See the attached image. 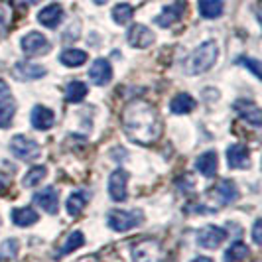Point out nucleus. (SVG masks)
Here are the masks:
<instances>
[{
	"label": "nucleus",
	"instance_id": "nucleus-17",
	"mask_svg": "<svg viewBox=\"0 0 262 262\" xmlns=\"http://www.w3.org/2000/svg\"><path fill=\"white\" fill-rule=\"evenodd\" d=\"M211 195L215 197L221 205H229L233 203L236 197H238V189H236L235 182H229V180H223L215 187H211Z\"/></svg>",
	"mask_w": 262,
	"mask_h": 262
},
{
	"label": "nucleus",
	"instance_id": "nucleus-35",
	"mask_svg": "<svg viewBox=\"0 0 262 262\" xmlns=\"http://www.w3.org/2000/svg\"><path fill=\"white\" fill-rule=\"evenodd\" d=\"M39 0H10V6L14 8H28L32 4H38Z\"/></svg>",
	"mask_w": 262,
	"mask_h": 262
},
{
	"label": "nucleus",
	"instance_id": "nucleus-32",
	"mask_svg": "<svg viewBox=\"0 0 262 262\" xmlns=\"http://www.w3.org/2000/svg\"><path fill=\"white\" fill-rule=\"evenodd\" d=\"M8 26H10V10H8L6 4L0 2V39L6 36Z\"/></svg>",
	"mask_w": 262,
	"mask_h": 262
},
{
	"label": "nucleus",
	"instance_id": "nucleus-13",
	"mask_svg": "<svg viewBox=\"0 0 262 262\" xmlns=\"http://www.w3.org/2000/svg\"><path fill=\"white\" fill-rule=\"evenodd\" d=\"M34 201L50 215H55L57 209H59V193H57L55 187H43L41 191H38L34 195Z\"/></svg>",
	"mask_w": 262,
	"mask_h": 262
},
{
	"label": "nucleus",
	"instance_id": "nucleus-4",
	"mask_svg": "<svg viewBox=\"0 0 262 262\" xmlns=\"http://www.w3.org/2000/svg\"><path fill=\"white\" fill-rule=\"evenodd\" d=\"M10 152L22 162H34L36 158H39L41 150L38 142H34L32 138H28L24 134H16L10 140Z\"/></svg>",
	"mask_w": 262,
	"mask_h": 262
},
{
	"label": "nucleus",
	"instance_id": "nucleus-2",
	"mask_svg": "<svg viewBox=\"0 0 262 262\" xmlns=\"http://www.w3.org/2000/svg\"><path fill=\"white\" fill-rule=\"evenodd\" d=\"M217 57H219V46L213 39H207L189 53L184 63V71L187 75H201L215 66Z\"/></svg>",
	"mask_w": 262,
	"mask_h": 262
},
{
	"label": "nucleus",
	"instance_id": "nucleus-29",
	"mask_svg": "<svg viewBox=\"0 0 262 262\" xmlns=\"http://www.w3.org/2000/svg\"><path fill=\"white\" fill-rule=\"evenodd\" d=\"M132 16H134V8H132L130 4H126V2H120V4H117L113 8V20L117 24H120V26L128 24L132 20Z\"/></svg>",
	"mask_w": 262,
	"mask_h": 262
},
{
	"label": "nucleus",
	"instance_id": "nucleus-7",
	"mask_svg": "<svg viewBox=\"0 0 262 262\" xmlns=\"http://www.w3.org/2000/svg\"><path fill=\"white\" fill-rule=\"evenodd\" d=\"M108 195L113 201H126L128 195V173L124 170H115L108 178Z\"/></svg>",
	"mask_w": 262,
	"mask_h": 262
},
{
	"label": "nucleus",
	"instance_id": "nucleus-38",
	"mask_svg": "<svg viewBox=\"0 0 262 262\" xmlns=\"http://www.w3.org/2000/svg\"><path fill=\"white\" fill-rule=\"evenodd\" d=\"M191 262H213L211 258H207V256H199V258H193Z\"/></svg>",
	"mask_w": 262,
	"mask_h": 262
},
{
	"label": "nucleus",
	"instance_id": "nucleus-37",
	"mask_svg": "<svg viewBox=\"0 0 262 262\" xmlns=\"http://www.w3.org/2000/svg\"><path fill=\"white\" fill-rule=\"evenodd\" d=\"M6 95H8V85H6V81L0 79V97H6Z\"/></svg>",
	"mask_w": 262,
	"mask_h": 262
},
{
	"label": "nucleus",
	"instance_id": "nucleus-12",
	"mask_svg": "<svg viewBox=\"0 0 262 262\" xmlns=\"http://www.w3.org/2000/svg\"><path fill=\"white\" fill-rule=\"evenodd\" d=\"M61 20H63V8H61V4H57V2L48 4L46 8H41L38 12V22L41 26L50 28V30L59 26Z\"/></svg>",
	"mask_w": 262,
	"mask_h": 262
},
{
	"label": "nucleus",
	"instance_id": "nucleus-22",
	"mask_svg": "<svg viewBox=\"0 0 262 262\" xmlns=\"http://www.w3.org/2000/svg\"><path fill=\"white\" fill-rule=\"evenodd\" d=\"M14 225L18 227H30V225H36L39 221V215L32 207H18L10 213Z\"/></svg>",
	"mask_w": 262,
	"mask_h": 262
},
{
	"label": "nucleus",
	"instance_id": "nucleus-15",
	"mask_svg": "<svg viewBox=\"0 0 262 262\" xmlns=\"http://www.w3.org/2000/svg\"><path fill=\"white\" fill-rule=\"evenodd\" d=\"M235 111L241 115V118H245L247 122H250L252 126H260L262 124V115L260 108L254 101H245V99H238L235 101Z\"/></svg>",
	"mask_w": 262,
	"mask_h": 262
},
{
	"label": "nucleus",
	"instance_id": "nucleus-21",
	"mask_svg": "<svg viewBox=\"0 0 262 262\" xmlns=\"http://www.w3.org/2000/svg\"><path fill=\"white\" fill-rule=\"evenodd\" d=\"M197 10L203 18H219L225 10L223 0H197Z\"/></svg>",
	"mask_w": 262,
	"mask_h": 262
},
{
	"label": "nucleus",
	"instance_id": "nucleus-20",
	"mask_svg": "<svg viewBox=\"0 0 262 262\" xmlns=\"http://www.w3.org/2000/svg\"><path fill=\"white\" fill-rule=\"evenodd\" d=\"M170 108L171 113H176V115H187V113H191L195 108V99L191 95H187V93H178L171 99Z\"/></svg>",
	"mask_w": 262,
	"mask_h": 262
},
{
	"label": "nucleus",
	"instance_id": "nucleus-9",
	"mask_svg": "<svg viewBox=\"0 0 262 262\" xmlns=\"http://www.w3.org/2000/svg\"><path fill=\"white\" fill-rule=\"evenodd\" d=\"M126 38H128V43H130L132 48L144 50V48H150V46L154 43L156 36H154V32H152L150 28H146L144 24H134V26H130V30H128Z\"/></svg>",
	"mask_w": 262,
	"mask_h": 262
},
{
	"label": "nucleus",
	"instance_id": "nucleus-5",
	"mask_svg": "<svg viewBox=\"0 0 262 262\" xmlns=\"http://www.w3.org/2000/svg\"><path fill=\"white\" fill-rule=\"evenodd\" d=\"M225 238H227V231H223L221 227H215V225H207V227H203V229L197 233V243H199V247L209 249V250L219 249L225 243Z\"/></svg>",
	"mask_w": 262,
	"mask_h": 262
},
{
	"label": "nucleus",
	"instance_id": "nucleus-6",
	"mask_svg": "<svg viewBox=\"0 0 262 262\" xmlns=\"http://www.w3.org/2000/svg\"><path fill=\"white\" fill-rule=\"evenodd\" d=\"M20 46H22V52L26 53V55H43V53H48L52 50L50 39L46 38L43 34H39V32H30V34H26L22 38Z\"/></svg>",
	"mask_w": 262,
	"mask_h": 262
},
{
	"label": "nucleus",
	"instance_id": "nucleus-3",
	"mask_svg": "<svg viewBox=\"0 0 262 262\" xmlns=\"http://www.w3.org/2000/svg\"><path fill=\"white\" fill-rule=\"evenodd\" d=\"M144 221V215L142 211H111L108 217H106V223L113 231L117 233H124V231H130L134 227Z\"/></svg>",
	"mask_w": 262,
	"mask_h": 262
},
{
	"label": "nucleus",
	"instance_id": "nucleus-34",
	"mask_svg": "<svg viewBox=\"0 0 262 262\" xmlns=\"http://www.w3.org/2000/svg\"><path fill=\"white\" fill-rule=\"evenodd\" d=\"M260 229H262V221L260 219H256V221H254V227H252V241H254L256 245H260L262 243Z\"/></svg>",
	"mask_w": 262,
	"mask_h": 262
},
{
	"label": "nucleus",
	"instance_id": "nucleus-31",
	"mask_svg": "<svg viewBox=\"0 0 262 262\" xmlns=\"http://www.w3.org/2000/svg\"><path fill=\"white\" fill-rule=\"evenodd\" d=\"M18 250H20V243L16 238H6L0 247V260H12L18 256Z\"/></svg>",
	"mask_w": 262,
	"mask_h": 262
},
{
	"label": "nucleus",
	"instance_id": "nucleus-8",
	"mask_svg": "<svg viewBox=\"0 0 262 262\" xmlns=\"http://www.w3.org/2000/svg\"><path fill=\"white\" fill-rule=\"evenodd\" d=\"M184 12H185V2L178 0V2H173V4H168L162 12L158 14L156 18H154V24L160 28H170L182 20Z\"/></svg>",
	"mask_w": 262,
	"mask_h": 262
},
{
	"label": "nucleus",
	"instance_id": "nucleus-25",
	"mask_svg": "<svg viewBox=\"0 0 262 262\" xmlns=\"http://www.w3.org/2000/svg\"><path fill=\"white\" fill-rule=\"evenodd\" d=\"M87 85L85 83H81V81H73V83H69L66 89V99L67 103H81L85 97H87Z\"/></svg>",
	"mask_w": 262,
	"mask_h": 262
},
{
	"label": "nucleus",
	"instance_id": "nucleus-14",
	"mask_svg": "<svg viewBox=\"0 0 262 262\" xmlns=\"http://www.w3.org/2000/svg\"><path fill=\"white\" fill-rule=\"evenodd\" d=\"M89 79L95 85H99V87L108 85L111 79H113V67H111V63L106 59H95L91 69H89Z\"/></svg>",
	"mask_w": 262,
	"mask_h": 262
},
{
	"label": "nucleus",
	"instance_id": "nucleus-11",
	"mask_svg": "<svg viewBox=\"0 0 262 262\" xmlns=\"http://www.w3.org/2000/svg\"><path fill=\"white\" fill-rule=\"evenodd\" d=\"M132 258L134 262H162V249L158 247V243L144 241L134 249Z\"/></svg>",
	"mask_w": 262,
	"mask_h": 262
},
{
	"label": "nucleus",
	"instance_id": "nucleus-19",
	"mask_svg": "<svg viewBox=\"0 0 262 262\" xmlns=\"http://www.w3.org/2000/svg\"><path fill=\"white\" fill-rule=\"evenodd\" d=\"M217 166H219V158H217V152H203L201 156L195 160V168L201 176L205 178H213L217 173Z\"/></svg>",
	"mask_w": 262,
	"mask_h": 262
},
{
	"label": "nucleus",
	"instance_id": "nucleus-24",
	"mask_svg": "<svg viewBox=\"0 0 262 262\" xmlns=\"http://www.w3.org/2000/svg\"><path fill=\"white\" fill-rule=\"evenodd\" d=\"M85 207H87V195H85L83 191H75V193L69 195V199H67V213H69L71 217L81 215Z\"/></svg>",
	"mask_w": 262,
	"mask_h": 262
},
{
	"label": "nucleus",
	"instance_id": "nucleus-30",
	"mask_svg": "<svg viewBox=\"0 0 262 262\" xmlns=\"http://www.w3.org/2000/svg\"><path fill=\"white\" fill-rule=\"evenodd\" d=\"M46 176H48V168H46V166H34V168H30V170L26 171L22 184H24V187H34V185L41 184V180H43Z\"/></svg>",
	"mask_w": 262,
	"mask_h": 262
},
{
	"label": "nucleus",
	"instance_id": "nucleus-26",
	"mask_svg": "<svg viewBox=\"0 0 262 262\" xmlns=\"http://www.w3.org/2000/svg\"><path fill=\"white\" fill-rule=\"evenodd\" d=\"M59 61L67 67H81L87 61V53L81 50H66L59 55Z\"/></svg>",
	"mask_w": 262,
	"mask_h": 262
},
{
	"label": "nucleus",
	"instance_id": "nucleus-16",
	"mask_svg": "<svg viewBox=\"0 0 262 262\" xmlns=\"http://www.w3.org/2000/svg\"><path fill=\"white\" fill-rule=\"evenodd\" d=\"M227 162L231 168L235 170H245L250 166V154H249V148L243 144H233L229 146L227 150Z\"/></svg>",
	"mask_w": 262,
	"mask_h": 262
},
{
	"label": "nucleus",
	"instance_id": "nucleus-1",
	"mask_svg": "<svg viewBox=\"0 0 262 262\" xmlns=\"http://www.w3.org/2000/svg\"><path fill=\"white\" fill-rule=\"evenodd\" d=\"M120 124L132 142L150 146L162 136V120L154 106L146 101H132L122 108Z\"/></svg>",
	"mask_w": 262,
	"mask_h": 262
},
{
	"label": "nucleus",
	"instance_id": "nucleus-18",
	"mask_svg": "<svg viewBox=\"0 0 262 262\" xmlns=\"http://www.w3.org/2000/svg\"><path fill=\"white\" fill-rule=\"evenodd\" d=\"M55 124V115L48 106H34L32 111V126L36 130H50Z\"/></svg>",
	"mask_w": 262,
	"mask_h": 262
},
{
	"label": "nucleus",
	"instance_id": "nucleus-39",
	"mask_svg": "<svg viewBox=\"0 0 262 262\" xmlns=\"http://www.w3.org/2000/svg\"><path fill=\"white\" fill-rule=\"evenodd\" d=\"M93 2H95V4H99V6H101V4H105L106 0H93Z\"/></svg>",
	"mask_w": 262,
	"mask_h": 262
},
{
	"label": "nucleus",
	"instance_id": "nucleus-10",
	"mask_svg": "<svg viewBox=\"0 0 262 262\" xmlns=\"http://www.w3.org/2000/svg\"><path fill=\"white\" fill-rule=\"evenodd\" d=\"M48 73V69L38 63H32V61H20L12 67V75L18 81H34V79H41Z\"/></svg>",
	"mask_w": 262,
	"mask_h": 262
},
{
	"label": "nucleus",
	"instance_id": "nucleus-27",
	"mask_svg": "<svg viewBox=\"0 0 262 262\" xmlns=\"http://www.w3.org/2000/svg\"><path fill=\"white\" fill-rule=\"evenodd\" d=\"M14 113H16V103L12 99H2L0 101V128H8L12 124Z\"/></svg>",
	"mask_w": 262,
	"mask_h": 262
},
{
	"label": "nucleus",
	"instance_id": "nucleus-36",
	"mask_svg": "<svg viewBox=\"0 0 262 262\" xmlns=\"http://www.w3.org/2000/svg\"><path fill=\"white\" fill-rule=\"evenodd\" d=\"M8 184H10V178H8L6 173H2V171H0V191H2V189H6Z\"/></svg>",
	"mask_w": 262,
	"mask_h": 262
},
{
	"label": "nucleus",
	"instance_id": "nucleus-33",
	"mask_svg": "<svg viewBox=\"0 0 262 262\" xmlns=\"http://www.w3.org/2000/svg\"><path fill=\"white\" fill-rule=\"evenodd\" d=\"M238 63H243L245 67H249L254 77H260V63H258L256 59H250V57L245 59V57H241V59H238Z\"/></svg>",
	"mask_w": 262,
	"mask_h": 262
},
{
	"label": "nucleus",
	"instance_id": "nucleus-28",
	"mask_svg": "<svg viewBox=\"0 0 262 262\" xmlns=\"http://www.w3.org/2000/svg\"><path fill=\"white\" fill-rule=\"evenodd\" d=\"M249 247L245 243H233L225 252V258L229 262H243L249 258Z\"/></svg>",
	"mask_w": 262,
	"mask_h": 262
},
{
	"label": "nucleus",
	"instance_id": "nucleus-23",
	"mask_svg": "<svg viewBox=\"0 0 262 262\" xmlns=\"http://www.w3.org/2000/svg\"><path fill=\"white\" fill-rule=\"evenodd\" d=\"M83 243H85L83 233H81V231H73V233L66 238V243L55 250V254H53V256H55V258H61V256H66V254H69V252L77 250L79 247H83Z\"/></svg>",
	"mask_w": 262,
	"mask_h": 262
}]
</instances>
